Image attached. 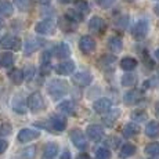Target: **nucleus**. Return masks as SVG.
<instances>
[{"label":"nucleus","mask_w":159,"mask_h":159,"mask_svg":"<svg viewBox=\"0 0 159 159\" xmlns=\"http://www.w3.org/2000/svg\"><path fill=\"white\" fill-rule=\"evenodd\" d=\"M69 91L68 82L62 79H51L47 84V93L53 100H60L64 96H66Z\"/></svg>","instance_id":"1"},{"label":"nucleus","mask_w":159,"mask_h":159,"mask_svg":"<svg viewBox=\"0 0 159 159\" xmlns=\"http://www.w3.org/2000/svg\"><path fill=\"white\" fill-rule=\"evenodd\" d=\"M35 30L39 35H44V36L54 35L57 30V21L53 20V18H46V20L36 24Z\"/></svg>","instance_id":"2"},{"label":"nucleus","mask_w":159,"mask_h":159,"mask_svg":"<svg viewBox=\"0 0 159 159\" xmlns=\"http://www.w3.org/2000/svg\"><path fill=\"white\" fill-rule=\"evenodd\" d=\"M26 107H28L33 114H38V112L43 111V109L46 108V102H44L43 96H42L39 91L32 93L28 97V105H26Z\"/></svg>","instance_id":"3"},{"label":"nucleus","mask_w":159,"mask_h":159,"mask_svg":"<svg viewBox=\"0 0 159 159\" xmlns=\"http://www.w3.org/2000/svg\"><path fill=\"white\" fill-rule=\"evenodd\" d=\"M69 139H71L72 144L78 149H82V151H83V149L87 148L86 137H84V133L80 129H72L71 133H69Z\"/></svg>","instance_id":"4"},{"label":"nucleus","mask_w":159,"mask_h":159,"mask_svg":"<svg viewBox=\"0 0 159 159\" xmlns=\"http://www.w3.org/2000/svg\"><path fill=\"white\" fill-rule=\"evenodd\" d=\"M149 30V22L148 20H140L139 22L134 25L133 30H131V35H133L134 39H137V40H141V39H144L147 36V33H148Z\"/></svg>","instance_id":"5"},{"label":"nucleus","mask_w":159,"mask_h":159,"mask_svg":"<svg viewBox=\"0 0 159 159\" xmlns=\"http://www.w3.org/2000/svg\"><path fill=\"white\" fill-rule=\"evenodd\" d=\"M79 50L82 51L83 54H91L94 50H96V40L91 38L90 35H84L79 39Z\"/></svg>","instance_id":"6"},{"label":"nucleus","mask_w":159,"mask_h":159,"mask_svg":"<svg viewBox=\"0 0 159 159\" xmlns=\"http://www.w3.org/2000/svg\"><path fill=\"white\" fill-rule=\"evenodd\" d=\"M0 47L4 48V50H20L21 39L13 35H7L0 39Z\"/></svg>","instance_id":"7"},{"label":"nucleus","mask_w":159,"mask_h":159,"mask_svg":"<svg viewBox=\"0 0 159 159\" xmlns=\"http://www.w3.org/2000/svg\"><path fill=\"white\" fill-rule=\"evenodd\" d=\"M72 82L79 87H87V86H90V83L93 82V76L87 71L76 72V73H73V76H72Z\"/></svg>","instance_id":"8"},{"label":"nucleus","mask_w":159,"mask_h":159,"mask_svg":"<svg viewBox=\"0 0 159 159\" xmlns=\"http://www.w3.org/2000/svg\"><path fill=\"white\" fill-rule=\"evenodd\" d=\"M118 62L115 56L112 54H104V56L98 60V65L104 72H112L115 69V65Z\"/></svg>","instance_id":"9"},{"label":"nucleus","mask_w":159,"mask_h":159,"mask_svg":"<svg viewBox=\"0 0 159 159\" xmlns=\"http://www.w3.org/2000/svg\"><path fill=\"white\" fill-rule=\"evenodd\" d=\"M105 28H107L105 20L102 17H100V15H94L89 21V30L93 33H102Z\"/></svg>","instance_id":"10"},{"label":"nucleus","mask_w":159,"mask_h":159,"mask_svg":"<svg viewBox=\"0 0 159 159\" xmlns=\"http://www.w3.org/2000/svg\"><path fill=\"white\" fill-rule=\"evenodd\" d=\"M48 129L54 131H64L66 129V119L62 115H53L48 119Z\"/></svg>","instance_id":"11"},{"label":"nucleus","mask_w":159,"mask_h":159,"mask_svg":"<svg viewBox=\"0 0 159 159\" xmlns=\"http://www.w3.org/2000/svg\"><path fill=\"white\" fill-rule=\"evenodd\" d=\"M40 137V131L39 130H35V129H22L20 130L17 136V140L20 143H29V141H33V140L39 139Z\"/></svg>","instance_id":"12"},{"label":"nucleus","mask_w":159,"mask_h":159,"mask_svg":"<svg viewBox=\"0 0 159 159\" xmlns=\"http://www.w3.org/2000/svg\"><path fill=\"white\" fill-rule=\"evenodd\" d=\"M143 100V93L137 89H130L123 94V102L126 105H136Z\"/></svg>","instance_id":"13"},{"label":"nucleus","mask_w":159,"mask_h":159,"mask_svg":"<svg viewBox=\"0 0 159 159\" xmlns=\"http://www.w3.org/2000/svg\"><path fill=\"white\" fill-rule=\"evenodd\" d=\"M93 109L97 114H108L112 109V101L109 98H98L93 104Z\"/></svg>","instance_id":"14"},{"label":"nucleus","mask_w":159,"mask_h":159,"mask_svg":"<svg viewBox=\"0 0 159 159\" xmlns=\"http://www.w3.org/2000/svg\"><path fill=\"white\" fill-rule=\"evenodd\" d=\"M86 134L91 141H100L104 137V127L100 125H89L86 129Z\"/></svg>","instance_id":"15"},{"label":"nucleus","mask_w":159,"mask_h":159,"mask_svg":"<svg viewBox=\"0 0 159 159\" xmlns=\"http://www.w3.org/2000/svg\"><path fill=\"white\" fill-rule=\"evenodd\" d=\"M76 69V65L75 62L71 60L68 61H62L61 64H58L57 68H56V72L58 75H62V76H68V75H72Z\"/></svg>","instance_id":"16"},{"label":"nucleus","mask_w":159,"mask_h":159,"mask_svg":"<svg viewBox=\"0 0 159 159\" xmlns=\"http://www.w3.org/2000/svg\"><path fill=\"white\" fill-rule=\"evenodd\" d=\"M73 13H76V15L80 18H83L84 15H87L90 13V6L86 0H75L73 2V8H72Z\"/></svg>","instance_id":"17"},{"label":"nucleus","mask_w":159,"mask_h":159,"mask_svg":"<svg viewBox=\"0 0 159 159\" xmlns=\"http://www.w3.org/2000/svg\"><path fill=\"white\" fill-rule=\"evenodd\" d=\"M11 105H13V109L14 112H17V114L20 115H24L26 112V104H25V100H24L22 96H20V94H17V96L13 98V102H11Z\"/></svg>","instance_id":"18"},{"label":"nucleus","mask_w":159,"mask_h":159,"mask_svg":"<svg viewBox=\"0 0 159 159\" xmlns=\"http://www.w3.org/2000/svg\"><path fill=\"white\" fill-rule=\"evenodd\" d=\"M60 26L64 32H73V30L78 28V22L75 20H72L69 15H65L64 18H61Z\"/></svg>","instance_id":"19"},{"label":"nucleus","mask_w":159,"mask_h":159,"mask_svg":"<svg viewBox=\"0 0 159 159\" xmlns=\"http://www.w3.org/2000/svg\"><path fill=\"white\" fill-rule=\"evenodd\" d=\"M122 133H123V137H126V139H131V137L137 136V134L140 133V126L137 123H134V122H130V123H126L123 126Z\"/></svg>","instance_id":"20"},{"label":"nucleus","mask_w":159,"mask_h":159,"mask_svg":"<svg viewBox=\"0 0 159 159\" xmlns=\"http://www.w3.org/2000/svg\"><path fill=\"white\" fill-rule=\"evenodd\" d=\"M137 60L136 58H133V57H125V58H122L120 60V62H119V66H120L123 71H126V72H131L133 69H136L137 68Z\"/></svg>","instance_id":"21"},{"label":"nucleus","mask_w":159,"mask_h":159,"mask_svg":"<svg viewBox=\"0 0 159 159\" xmlns=\"http://www.w3.org/2000/svg\"><path fill=\"white\" fill-rule=\"evenodd\" d=\"M54 53H56V57L60 58V60H66L69 56H71V48L66 43H60L54 48Z\"/></svg>","instance_id":"22"},{"label":"nucleus","mask_w":159,"mask_h":159,"mask_svg":"<svg viewBox=\"0 0 159 159\" xmlns=\"http://www.w3.org/2000/svg\"><path fill=\"white\" fill-rule=\"evenodd\" d=\"M108 48L111 53H119L123 48V42L119 36H112L108 40Z\"/></svg>","instance_id":"23"},{"label":"nucleus","mask_w":159,"mask_h":159,"mask_svg":"<svg viewBox=\"0 0 159 159\" xmlns=\"http://www.w3.org/2000/svg\"><path fill=\"white\" fill-rule=\"evenodd\" d=\"M145 134L148 137H151V139L159 137V122H157V120L148 122L145 126Z\"/></svg>","instance_id":"24"},{"label":"nucleus","mask_w":159,"mask_h":159,"mask_svg":"<svg viewBox=\"0 0 159 159\" xmlns=\"http://www.w3.org/2000/svg\"><path fill=\"white\" fill-rule=\"evenodd\" d=\"M136 151H137L136 145L127 143V144H125L120 148V151H119V158H120V159H127V158L133 157V155L136 154Z\"/></svg>","instance_id":"25"},{"label":"nucleus","mask_w":159,"mask_h":159,"mask_svg":"<svg viewBox=\"0 0 159 159\" xmlns=\"http://www.w3.org/2000/svg\"><path fill=\"white\" fill-rule=\"evenodd\" d=\"M42 42L43 40H39V39H28L25 42V56H30L32 53H35L42 46Z\"/></svg>","instance_id":"26"},{"label":"nucleus","mask_w":159,"mask_h":159,"mask_svg":"<svg viewBox=\"0 0 159 159\" xmlns=\"http://www.w3.org/2000/svg\"><path fill=\"white\" fill-rule=\"evenodd\" d=\"M58 154V145L56 143H48L46 144L43 149V158L44 159H54Z\"/></svg>","instance_id":"27"},{"label":"nucleus","mask_w":159,"mask_h":159,"mask_svg":"<svg viewBox=\"0 0 159 159\" xmlns=\"http://www.w3.org/2000/svg\"><path fill=\"white\" fill-rule=\"evenodd\" d=\"M13 64H14L13 53H8V51L0 53V66H2V68H10Z\"/></svg>","instance_id":"28"},{"label":"nucleus","mask_w":159,"mask_h":159,"mask_svg":"<svg viewBox=\"0 0 159 159\" xmlns=\"http://www.w3.org/2000/svg\"><path fill=\"white\" fill-rule=\"evenodd\" d=\"M14 13V6L8 0H0V14L3 17H11Z\"/></svg>","instance_id":"29"},{"label":"nucleus","mask_w":159,"mask_h":159,"mask_svg":"<svg viewBox=\"0 0 159 159\" xmlns=\"http://www.w3.org/2000/svg\"><path fill=\"white\" fill-rule=\"evenodd\" d=\"M120 83H122V86H125V87H133V86H136V83H137V76L131 72H126L122 76Z\"/></svg>","instance_id":"30"},{"label":"nucleus","mask_w":159,"mask_h":159,"mask_svg":"<svg viewBox=\"0 0 159 159\" xmlns=\"http://www.w3.org/2000/svg\"><path fill=\"white\" fill-rule=\"evenodd\" d=\"M8 78H10V80L13 82L14 84H21L24 82V72L18 68L11 69V71L8 72Z\"/></svg>","instance_id":"31"},{"label":"nucleus","mask_w":159,"mask_h":159,"mask_svg":"<svg viewBox=\"0 0 159 159\" xmlns=\"http://www.w3.org/2000/svg\"><path fill=\"white\" fill-rule=\"evenodd\" d=\"M58 111L65 115H73L75 114V104L72 101H62L58 105Z\"/></svg>","instance_id":"32"},{"label":"nucleus","mask_w":159,"mask_h":159,"mask_svg":"<svg viewBox=\"0 0 159 159\" xmlns=\"http://www.w3.org/2000/svg\"><path fill=\"white\" fill-rule=\"evenodd\" d=\"M119 115H120V111H119V109H111V111L107 114V116H104L102 120H104V123L109 127V126H112V125L115 123V120L118 119Z\"/></svg>","instance_id":"33"},{"label":"nucleus","mask_w":159,"mask_h":159,"mask_svg":"<svg viewBox=\"0 0 159 159\" xmlns=\"http://www.w3.org/2000/svg\"><path fill=\"white\" fill-rule=\"evenodd\" d=\"M14 6L20 11H28L32 7V0H14Z\"/></svg>","instance_id":"34"},{"label":"nucleus","mask_w":159,"mask_h":159,"mask_svg":"<svg viewBox=\"0 0 159 159\" xmlns=\"http://www.w3.org/2000/svg\"><path fill=\"white\" fill-rule=\"evenodd\" d=\"M144 152L149 157H158L159 155V143H151L144 148Z\"/></svg>","instance_id":"35"},{"label":"nucleus","mask_w":159,"mask_h":159,"mask_svg":"<svg viewBox=\"0 0 159 159\" xmlns=\"http://www.w3.org/2000/svg\"><path fill=\"white\" fill-rule=\"evenodd\" d=\"M131 119H133L134 122H145L147 119H148V115H147L145 111H143V109H139V111H134L133 114H131Z\"/></svg>","instance_id":"36"},{"label":"nucleus","mask_w":159,"mask_h":159,"mask_svg":"<svg viewBox=\"0 0 159 159\" xmlns=\"http://www.w3.org/2000/svg\"><path fill=\"white\" fill-rule=\"evenodd\" d=\"M35 155H36V147H33V145L26 147L25 149L21 151V157H22V159H33Z\"/></svg>","instance_id":"37"},{"label":"nucleus","mask_w":159,"mask_h":159,"mask_svg":"<svg viewBox=\"0 0 159 159\" xmlns=\"http://www.w3.org/2000/svg\"><path fill=\"white\" fill-rule=\"evenodd\" d=\"M96 159H111V151L108 148H98L96 151Z\"/></svg>","instance_id":"38"},{"label":"nucleus","mask_w":159,"mask_h":159,"mask_svg":"<svg viewBox=\"0 0 159 159\" xmlns=\"http://www.w3.org/2000/svg\"><path fill=\"white\" fill-rule=\"evenodd\" d=\"M24 72V79H25V80H32L33 79V76H35V68H33L32 65L30 66H26V69L25 71H22Z\"/></svg>","instance_id":"39"},{"label":"nucleus","mask_w":159,"mask_h":159,"mask_svg":"<svg viewBox=\"0 0 159 159\" xmlns=\"http://www.w3.org/2000/svg\"><path fill=\"white\" fill-rule=\"evenodd\" d=\"M119 143H120V140H119L118 137H112V136L105 140V144L108 147H111V148H118Z\"/></svg>","instance_id":"40"},{"label":"nucleus","mask_w":159,"mask_h":159,"mask_svg":"<svg viewBox=\"0 0 159 159\" xmlns=\"http://www.w3.org/2000/svg\"><path fill=\"white\" fill-rule=\"evenodd\" d=\"M11 130H13L11 125L3 123L2 126H0V136H8V134H11Z\"/></svg>","instance_id":"41"},{"label":"nucleus","mask_w":159,"mask_h":159,"mask_svg":"<svg viewBox=\"0 0 159 159\" xmlns=\"http://www.w3.org/2000/svg\"><path fill=\"white\" fill-rule=\"evenodd\" d=\"M115 2L116 0H97V4L101 8H109L111 6L115 4Z\"/></svg>","instance_id":"42"},{"label":"nucleus","mask_w":159,"mask_h":159,"mask_svg":"<svg viewBox=\"0 0 159 159\" xmlns=\"http://www.w3.org/2000/svg\"><path fill=\"white\" fill-rule=\"evenodd\" d=\"M7 148H8V143L6 141V140L0 139V154H3V152H4Z\"/></svg>","instance_id":"43"},{"label":"nucleus","mask_w":159,"mask_h":159,"mask_svg":"<svg viewBox=\"0 0 159 159\" xmlns=\"http://www.w3.org/2000/svg\"><path fill=\"white\" fill-rule=\"evenodd\" d=\"M60 159H72V157H71V152H69L68 149H64V152L61 154Z\"/></svg>","instance_id":"44"},{"label":"nucleus","mask_w":159,"mask_h":159,"mask_svg":"<svg viewBox=\"0 0 159 159\" xmlns=\"http://www.w3.org/2000/svg\"><path fill=\"white\" fill-rule=\"evenodd\" d=\"M76 159H90V157H89L87 154H84V152H82V154L79 155V157L76 158Z\"/></svg>","instance_id":"45"},{"label":"nucleus","mask_w":159,"mask_h":159,"mask_svg":"<svg viewBox=\"0 0 159 159\" xmlns=\"http://www.w3.org/2000/svg\"><path fill=\"white\" fill-rule=\"evenodd\" d=\"M155 115H157V118L159 119V101L155 104Z\"/></svg>","instance_id":"46"},{"label":"nucleus","mask_w":159,"mask_h":159,"mask_svg":"<svg viewBox=\"0 0 159 159\" xmlns=\"http://www.w3.org/2000/svg\"><path fill=\"white\" fill-rule=\"evenodd\" d=\"M40 4H43V6H47V4H50L51 3V0H38Z\"/></svg>","instance_id":"47"},{"label":"nucleus","mask_w":159,"mask_h":159,"mask_svg":"<svg viewBox=\"0 0 159 159\" xmlns=\"http://www.w3.org/2000/svg\"><path fill=\"white\" fill-rule=\"evenodd\" d=\"M154 13H155V14H157L158 17H159V4H157V6H155V7H154Z\"/></svg>","instance_id":"48"},{"label":"nucleus","mask_w":159,"mask_h":159,"mask_svg":"<svg viewBox=\"0 0 159 159\" xmlns=\"http://www.w3.org/2000/svg\"><path fill=\"white\" fill-rule=\"evenodd\" d=\"M155 57H157L158 60H159V48H157V50H155Z\"/></svg>","instance_id":"49"},{"label":"nucleus","mask_w":159,"mask_h":159,"mask_svg":"<svg viewBox=\"0 0 159 159\" xmlns=\"http://www.w3.org/2000/svg\"><path fill=\"white\" fill-rule=\"evenodd\" d=\"M3 26V21H2V18H0V28Z\"/></svg>","instance_id":"50"},{"label":"nucleus","mask_w":159,"mask_h":159,"mask_svg":"<svg viewBox=\"0 0 159 159\" xmlns=\"http://www.w3.org/2000/svg\"><path fill=\"white\" fill-rule=\"evenodd\" d=\"M126 2H133V0H126Z\"/></svg>","instance_id":"51"}]
</instances>
